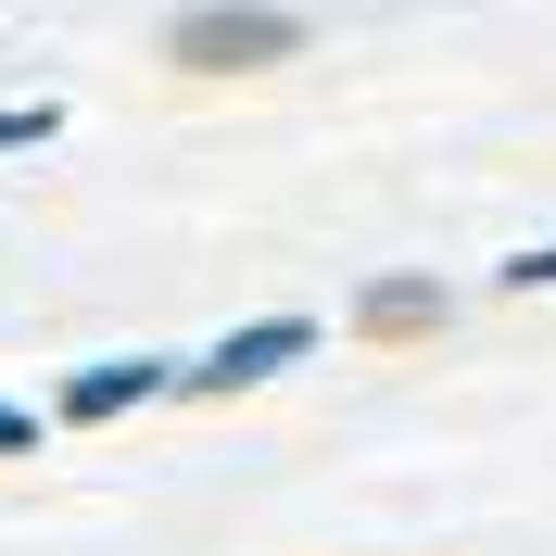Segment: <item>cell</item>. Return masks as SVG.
<instances>
[{"label":"cell","instance_id":"1","mask_svg":"<svg viewBox=\"0 0 556 556\" xmlns=\"http://www.w3.org/2000/svg\"><path fill=\"white\" fill-rule=\"evenodd\" d=\"M152 51L177 76H278V64H304V13H278V0H190V13H165Z\"/></svg>","mask_w":556,"mask_h":556},{"label":"cell","instance_id":"2","mask_svg":"<svg viewBox=\"0 0 556 556\" xmlns=\"http://www.w3.org/2000/svg\"><path fill=\"white\" fill-rule=\"evenodd\" d=\"M304 354H316V316H253V329H228L203 367H177V392H266L278 367H304Z\"/></svg>","mask_w":556,"mask_h":556},{"label":"cell","instance_id":"3","mask_svg":"<svg viewBox=\"0 0 556 556\" xmlns=\"http://www.w3.org/2000/svg\"><path fill=\"white\" fill-rule=\"evenodd\" d=\"M443 316H455L443 278H367L354 291V342H443Z\"/></svg>","mask_w":556,"mask_h":556},{"label":"cell","instance_id":"4","mask_svg":"<svg viewBox=\"0 0 556 556\" xmlns=\"http://www.w3.org/2000/svg\"><path fill=\"white\" fill-rule=\"evenodd\" d=\"M152 392H177V367H165V354H114V367H76V380H64V405H51V417H76V430H102V417L152 405Z\"/></svg>","mask_w":556,"mask_h":556},{"label":"cell","instance_id":"5","mask_svg":"<svg viewBox=\"0 0 556 556\" xmlns=\"http://www.w3.org/2000/svg\"><path fill=\"white\" fill-rule=\"evenodd\" d=\"M51 127H64V114H51V102H0V152H38V139H51Z\"/></svg>","mask_w":556,"mask_h":556},{"label":"cell","instance_id":"6","mask_svg":"<svg viewBox=\"0 0 556 556\" xmlns=\"http://www.w3.org/2000/svg\"><path fill=\"white\" fill-rule=\"evenodd\" d=\"M0 455H38V405H13V392H0Z\"/></svg>","mask_w":556,"mask_h":556}]
</instances>
